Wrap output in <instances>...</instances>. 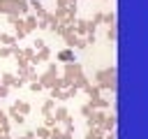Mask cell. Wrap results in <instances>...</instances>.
Listing matches in <instances>:
<instances>
[{"mask_svg": "<svg viewBox=\"0 0 148 139\" xmlns=\"http://www.w3.org/2000/svg\"><path fill=\"white\" fill-rule=\"evenodd\" d=\"M30 88H32V90H35V93H37V90H42V83H39V81H35V83H32V86H30Z\"/></svg>", "mask_w": 148, "mask_h": 139, "instance_id": "7c38bea8", "label": "cell"}, {"mask_svg": "<svg viewBox=\"0 0 148 139\" xmlns=\"http://www.w3.org/2000/svg\"><path fill=\"white\" fill-rule=\"evenodd\" d=\"M35 25H37V19H35V16H28V19H25V28H28V32H30Z\"/></svg>", "mask_w": 148, "mask_h": 139, "instance_id": "8992f818", "label": "cell"}, {"mask_svg": "<svg viewBox=\"0 0 148 139\" xmlns=\"http://www.w3.org/2000/svg\"><path fill=\"white\" fill-rule=\"evenodd\" d=\"M65 118H67V109H62V107H60V109L56 111V116H53V120H65Z\"/></svg>", "mask_w": 148, "mask_h": 139, "instance_id": "5b68a950", "label": "cell"}, {"mask_svg": "<svg viewBox=\"0 0 148 139\" xmlns=\"http://www.w3.org/2000/svg\"><path fill=\"white\" fill-rule=\"evenodd\" d=\"M0 12H5V14H25L28 5L18 2V0H0Z\"/></svg>", "mask_w": 148, "mask_h": 139, "instance_id": "6da1fadb", "label": "cell"}, {"mask_svg": "<svg viewBox=\"0 0 148 139\" xmlns=\"http://www.w3.org/2000/svg\"><path fill=\"white\" fill-rule=\"evenodd\" d=\"M30 111V104L28 102H14V107H12V114H28Z\"/></svg>", "mask_w": 148, "mask_h": 139, "instance_id": "3957f363", "label": "cell"}, {"mask_svg": "<svg viewBox=\"0 0 148 139\" xmlns=\"http://www.w3.org/2000/svg\"><path fill=\"white\" fill-rule=\"evenodd\" d=\"M86 139H102V132H99V130H95V132H92V130H90V132H88V137H86Z\"/></svg>", "mask_w": 148, "mask_h": 139, "instance_id": "ba28073f", "label": "cell"}, {"mask_svg": "<svg viewBox=\"0 0 148 139\" xmlns=\"http://www.w3.org/2000/svg\"><path fill=\"white\" fill-rule=\"evenodd\" d=\"M51 109H53V102H51V100H49V102H46V104H44V114H49V111H51Z\"/></svg>", "mask_w": 148, "mask_h": 139, "instance_id": "8fae6325", "label": "cell"}, {"mask_svg": "<svg viewBox=\"0 0 148 139\" xmlns=\"http://www.w3.org/2000/svg\"><path fill=\"white\" fill-rule=\"evenodd\" d=\"M106 37H109V39H116V28H113V25L106 30Z\"/></svg>", "mask_w": 148, "mask_h": 139, "instance_id": "9c48e42d", "label": "cell"}, {"mask_svg": "<svg viewBox=\"0 0 148 139\" xmlns=\"http://www.w3.org/2000/svg\"><path fill=\"white\" fill-rule=\"evenodd\" d=\"M102 127H104V130H113V127H116V116H106L104 123H102Z\"/></svg>", "mask_w": 148, "mask_h": 139, "instance_id": "277c9868", "label": "cell"}, {"mask_svg": "<svg viewBox=\"0 0 148 139\" xmlns=\"http://www.w3.org/2000/svg\"><path fill=\"white\" fill-rule=\"evenodd\" d=\"M60 60H72L74 56H72V51H60V56H58Z\"/></svg>", "mask_w": 148, "mask_h": 139, "instance_id": "52a82bcc", "label": "cell"}, {"mask_svg": "<svg viewBox=\"0 0 148 139\" xmlns=\"http://www.w3.org/2000/svg\"><path fill=\"white\" fill-rule=\"evenodd\" d=\"M37 134H39L42 139H46V137H49V130H46V127H39V130H37Z\"/></svg>", "mask_w": 148, "mask_h": 139, "instance_id": "30bf717a", "label": "cell"}, {"mask_svg": "<svg viewBox=\"0 0 148 139\" xmlns=\"http://www.w3.org/2000/svg\"><path fill=\"white\" fill-rule=\"evenodd\" d=\"M106 139H116V134H109V137H106Z\"/></svg>", "mask_w": 148, "mask_h": 139, "instance_id": "4fadbf2b", "label": "cell"}, {"mask_svg": "<svg viewBox=\"0 0 148 139\" xmlns=\"http://www.w3.org/2000/svg\"><path fill=\"white\" fill-rule=\"evenodd\" d=\"M97 81H99V86H104V88H116V83H113V70H104V72H99L97 74Z\"/></svg>", "mask_w": 148, "mask_h": 139, "instance_id": "7a4b0ae2", "label": "cell"}]
</instances>
